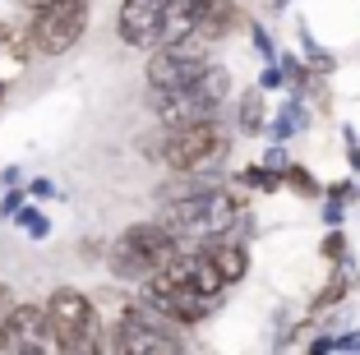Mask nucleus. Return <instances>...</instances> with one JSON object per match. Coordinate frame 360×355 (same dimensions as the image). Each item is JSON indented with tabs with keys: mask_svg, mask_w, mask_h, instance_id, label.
<instances>
[{
	"mask_svg": "<svg viewBox=\"0 0 360 355\" xmlns=\"http://www.w3.org/2000/svg\"><path fill=\"white\" fill-rule=\"evenodd\" d=\"M139 153L162 162L167 171H222L226 153H231V129L212 115V120H194V125H176L158 134L139 138Z\"/></svg>",
	"mask_w": 360,
	"mask_h": 355,
	"instance_id": "nucleus-1",
	"label": "nucleus"
},
{
	"mask_svg": "<svg viewBox=\"0 0 360 355\" xmlns=\"http://www.w3.org/2000/svg\"><path fill=\"white\" fill-rule=\"evenodd\" d=\"M56 351H102V314L79 286H56L42 300Z\"/></svg>",
	"mask_w": 360,
	"mask_h": 355,
	"instance_id": "nucleus-2",
	"label": "nucleus"
},
{
	"mask_svg": "<svg viewBox=\"0 0 360 355\" xmlns=\"http://www.w3.org/2000/svg\"><path fill=\"white\" fill-rule=\"evenodd\" d=\"M88 19H93V0H56V5H46V10L28 14V23H23V42H28L32 56L56 60V56L75 51V46L84 42Z\"/></svg>",
	"mask_w": 360,
	"mask_h": 355,
	"instance_id": "nucleus-3",
	"label": "nucleus"
},
{
	"mask_svg": "<svg viewBox=\"0 0 360 355\" xmlns=\"http://www.w3.org/2000/svg\"><path fill=\"white\" fill-rule=\"evenodd\" d=\"M139 286H143V291H139V300H148L153 309L167 314L171 323H180V328L203 323V318H208V314H217V304H222V295H208V291H199V286L180 282V277H171L167 268L148 272Z\"/></svg>",
	"mask_w": 360,
	"mask_h": 355,
	"instance_id": "nucleus-4",
	"label": "nucleus"
},
{
	"mask_svg": "<svg viewBox=\"0 0 360 355\" xmlns=\"http://www.w3.org/2000/svg\"><path fill=\"white\" fill-rule=\"evenodd\" d=\"M208 65V42L199 37H180V42H162L148 51V70H143V84L153 93H180L190 88L194 79Z\"/></svg>",
	"mask_w": 360,
	"mask_h": 355,
	"instance_id": "nucleus-5",
	"label": "nucleus"
},
{
	"mask_svg": "<svg viewBox=\"0 0 360 355\" xmlns=\"http://www.w3.org/2000/svg\"><path fill=\"white\" fill-rule=\"evenodd\" d=\"M0 351H10V355H42V351H56L42 304L14 300V309L0 318Z\"/></svg>",
	"mask_w": 360,
	"mask_h": 355,
	"instance_id": "nucleus-6",
	"label": "nucleus"
},
{
	"mask_svg": "<svg viewBox=\"0 0 360 355\" xmlns=\"http://www.w3.org/2000/svg\"><path fill=\"white\" fill-rule=\"evenodd\" d=\"M158 23H162V0H120L116 10V37L134 51L158 46Z\"/></svg>",
	"mask_w": 360,
	"mask_h": 355,
	"instance_id": "nucleus-7",
	"label": "nucleus"
},
{
	"mask_svg": "<svg viewBox=\"0 0 360 355\" xmlns=\"http://www.w3.org/2000/svg\"><path fill=\"white\" fill-rule=\"evenodd\" d=\"M120 235H125V240H134L139 250L148 254V259H153V272H158V268H167V263L176 259V254H185V250H190V245H185V235H176V231H171L167 221H158V217L134 221V226H125Z\"/></svg>",
	"mask_w": 360,
	"mask_h": 355,
	"instance_id": "nucleus-8",
	"label": "nucleus"
},
{
	"mask_svg": "<svg viewBox=\"0 0 360 355\" xmlns=\"http://www.w3.org/2000/svg\"><path fill=\"white\" fill-rule=\"evenodd\" d=\"M240 23V5L236 0H194V37L199 42H222Z\"/></svg>",
	"mask_w": 360,
	"mask_h": 355,
	"instance_id": "nucleus-9",
	"label": "nucleus"
},
{
	"mask_svg": "<svg viewBox=\"0 0 360 355\" xmlns=\"http://www.w3.org/2000/svg\"><path fill=\"white\" fill-rule=\"evenodd\" d=\"M102 263H106V272L116 277V282H143L153 272V259L143 250H139L134 240H125V235H116V240H106V254H102Z\"/></svg>",
	"mask_w": 360,
	"mask_h": 355,
	"instance_id": "nucleus-10",
	"label": "nucleus"
},
{
	"mask_svg": "<svg viewBox=\"0 0 360 355\" xmlns=\"http://www.w3.org/2000/svg\"><path fill=\"white\" fill-rule=\"evenodd\" d=\"M351 282H356V259H338V268H333V277L323 282V291L309 300V309H333V304H342L347 300V291H351Z\"/></svg>",
	"mask_w": 360,
	"mask_h": 355,
	"instance_id": "nucleus-11",
	"label": "nucleus"
},
{
	"mask_svg": "<svg viewBox=\"0 0 360 355\" xmlns=\"http://www.w3.org/2000/svg\"><path fill=\"white\" fill-rule=\"evenodd\" d=\"M356 199H360V189L351 185V180H338L333 189H323V212H319V217H323V226H342Z\"/></svg>",
	"mask_w": 360,
	"mask_h": 355,
	"instance_id": "nucleus-12",
	"label": "nucleus"
},
{
	"mask_svg": "<svg viewBox=\"0 0 360 355\" xmlns=\"http://www.w3.org/2000/svg\"><path fill=\"white\" fill-rule=\"evenodd\" d=\"M14 226L28 235V240H51V217H46V208L42 203H32V199H23L19 203V212H14Z\"/></svg>",
	"mask_w": 360,
	"mask_h": 355,
	"instance_id": "nucleus-13",
	"label": "nucleus"
},
{
	"mask_svg": "<svg viewBox=\"0 0 360 355\" xmlns=\"http://www.w3.org/2000/svg\"><path fill=\"white\" fill-rule=\"evenodd\" d=\"M300 56H305V65H309V70L319 74V79H328V74L338 70V56H333L328 46L319 42V37H314L309 28H300Z\"/></svg>",
	"mask_w": 360,
	"mask_h": 355,
	"instance_id": "nucleus-14",
	"label": "nucleus"
},
{
	"mask_svg": "<svg viewBox=\"0 0 360 355\" xmlns=\"http://www.w3.org/2000/svg\"><path fill=\"white\" fill-rule=\"evenodd\" d=\"M236 129H240V134H259V129H264V88H250V93L240 97Z\"/></svg>",
	"mask_w": 360,
	"mask_h": 355,
	"instance_id": "nucleus-15",
	"label": "nucleus"
},
{
	"mask_svg": "<svg viewBox=\"0 0 360 355\" xmlns=\"http://www.w3.org/2000/svg\"><path fill=\"white\" fill-rule=\"evenodd\" d=\"M282 185H286V189H296L300 199H319V194H323V185L314 180V171L300 167V162H286V167H282Z\"/></svg>",
	"mask_w": 360,
	"mask_h": 355,
	"instance_id": "nucleus-16",
	"label": "nucleus"
},
{
	"mask_svg": "<svg viewBox=\"0 0 360 355\" xmlns=\"http://www.w3.org/2000/svg\"><path fill=\"white\" fill-rule=\"evenodd\" d=\"M240 185L245 189H259V194H277V189H282V171L264 167V162H250V167L240 171Z\"/></svg>",
	"mask_w": 360,
	"mask_h": 355,
	"instance_id": "nucleus-17",
	"label": "nucleus"
},
{
	"mask_svg": "<svg viewBox=\"0 0 360 355\" xmlns=\"http://www.w3.org/2000/svg\"><path fill=\"white\" fill-rule=\"evenodd\" d=\"M319 254H323L328 263H338V259H347V254H351V240L342 235V226H328V235H323V245H319Z\"/></svg>",
	"mask_w": 360,
	"mask_h": 355,
	"instance_id": "nucleus-18",
	"label": "nucleus"
},
{
	"mask_svg": "<svg viewBox=\"0 0 360 355\" xmlns=\"http://www.w3.org/2000/svg\"><path fill=\"white\" fill-rule=\"evenodd\" d=\"M23 194H28L32 203H46V199H60V189H56V180H46V176H23Z\"/></svg>",
	"mask_w": 360,
	"mask_h": 355,
	"instance_id": "nucleus-19",
	"label": "nucleus"
},
{
	"mask_svg": "<svg viewBox=\"0 0 360 355\" xmlns=\"http://www.w3.org/2000/svg\"><path fill=\"white\" fill-rule=\"evenodd\" d=\"M250 42H255L259 60H277V42H273V32H268L264 23H250Z\"/></svg>",
	"mask_w": 360,
	"mask_h": 355,
	"instance_id": "nucleus-20",
	"label": "nucleus"
},
{
	"mask_svg": "<svg viewBox=\"0 0 360 355\" xmlns=\"http://www.w3.org/2000/svg\"><path fill=\"white\" fill-rule=\"evenodd\" d=\"M259 88H264V93H273V88H286V70H282V60H264Z\"/></svg>",
	"mask_w": 360,
	"mask_h": 355,
	"instance_id": "nucleus-21",
	"label": "nucleus"
},
{
	"mask_svg": "<svg viewBox=\"0 0 360 355\" xmlns=\"http://www.w3.org/2000/svg\"><path fill=\"white\" fill-rule=\"evenodd\" d=\"M23 42V28L10 19V14H0V51H10V46Z\"/></svg>",
	"mask_w": 360,
	"mask_h": 355,
	"instance_id": "nucleus-22",
	"label": "nucleus"
},
{
	"mask_svg": "<svg viewBox=\"0 0 360 355\" xmlns=\"http://www.w3.org/2000/svg\"><path fill=\"white\" fill-rule=\"evenodd\" d=\"M28 199V194H23V185H14V189H0V217L10 221L14 212H19V203Z\"/></svg>",
	"mask_w": 360,
	"mask_h": 355,
	"instance_id": "nucleus-23",
	"label": "nucleus"
},
{
	"mask_svg": "<svg viewBox=\"0 0 360 355\" xmlns=\"http://www.w3.org/2000/svg\"><path fill=\"white\" fill-rule=\"evenodd\" d=\"M328 351H351V355H360V328H351V333H333V337H328Z\"/></svg>",
	"mask_w": 360,
	"mask_h": 355,
	"instance_id": "nucleus-24",
	"label": "nucleus"
},
{
	"mask_svg": "<svg viewBox=\"0 0 360 355\" xmlns=\"http://www.w3.org/2000/svg\"><path fill=\"white\" fill-rule=\"evenodd\" d=\"M102 254H106V240H97V235L93 240H79V259L84 263H102Z\"/></svg>",
	"mask_w": 360,
	"mask_h": 355,
	"instance_id": "nucleus-25",
	"label": "nucleus"
},
{
	"mask_svg": "<svg viewBox=\"0 0 360 355\" xmlns=\"http://www.w3.org/2000/svg\"><path fill=\"white\" fill-rule=\"evenodd\" d=\"M342 138H347V162H351V171H356V176H360V138H356V129H342Z\"/></svg>",
	"mask_w": 360,
	"mask_h": 355,
	"instance_id": "nucleus-26",
	"label": "nucleus"
},
{
	"mask_svg": "<svg viewBox=\"0 0 360 355\" xmlns=\"http://www.w3.org/2000/svg\"><path fill=\"white\" fill-rule=\"evenodd\" d=\"M14 185H23V167L19 162H5L0 167V189H14Z\"/></svg>",
	"mask_w": 360,
	"mask_h": 355,
	"instance_id": "nucleus-27",
	"label": "nucleus"
},
{
	"mask_svg": "<svg viewBox=\"0 0 360 355\" xmlns=\"http://www.w3.org/2000/svg\"><path fill=\"white\" fill-rule=\"evenodd\" d=\"M264 167H273V171L286 167V143H268L264 148Z\"/></svg>",
	"mask_w": 360,
	"mask_h": 355,
	"instance_id": "nucleus-28",
	"label": "nucleus"
},
{
	"mask_svg": "<svg viewBox=\"0 0 360 355\" xmlns=\"http://www.w3.org/2000/svg\"><path fill=\"white\" fill-rule=\"evenodd\" d=\"M10 309H14V286H5V282H0V318H5Z\"/></svg>",
	"mask_w": 360,
	"mask_h": 355,
	"instance_id": "nucleus-29",
	"label": "nucleus"
},
{
	"mask_svg": "<svg viewBox=\"0 0 360 355\" xmlns=\"http://www.w3.org/2000/svg\"><path fill=\"white\" fill-rule=\"evenodd\" d=\"M23 14H37V10H46V5H56V0H14Z\"/></svg>",
	"mask_w": 360,
	"mask_h": 355,
	"instance_id": "nucleus-30",
	"label": "nucleus"
},
{
	"mask_svg": "<svg viewBox=\"0 0 360 355\" xmlns=\"http://www.w3.org/2000/svg\"><path fill=\"white\" fill-rule=\"evenodd\" d=\"M5 97H10V84H5V79H0V106H5Z\"/></svg>",
	"mask_w": 360,
	"mask_h": 355,
	"instance_id": "nucleus-31",
	"label": "nucleus"
},
{
	"mask_svg": "<svg viewBox=\"0 0 360 355\" xmlns=\"http://www.w3.org/2000/svg\"><path fill=\"white\" fill-rule=\"evenodd\" d=\"M273 5H277V10H286V5H291V0H273Z\"/></svg>",
	"mask_w": 360,
	"mask_h": 355,
	"instance_id": "nucleus-32",
	"label": "nucleus"
}]
</instances>
